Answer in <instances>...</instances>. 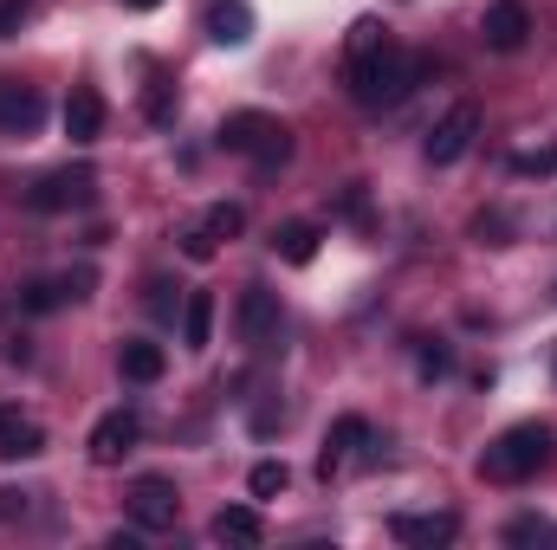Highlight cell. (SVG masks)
Segmentation results:
<instances>
[{"label": "cell", "instance_id": "30bf717a", "mask_svg": "<svg viewBox=\"0 0 557 550\" xmlns=\"http://www.w3.org/2000/svg\"><path fill=\"white\" fill-rule=\"evenodd\" d=\"M480 39H486L493 52H519V46L532 39V7H525V0H493L486 20H480Z\"/></svg>", "mask_w": 557, "mask_h": 550}, {"label": "cell", "instance_id": "cb8c5ba5", "mask_svg": "<svg viewBox=\"0 0 557 550\" xmlns=\"http://www.w3.org/2000/svg\"><path fill=\"white\" fill-rule=\"evenodd\" d=\"M473 240L480 247H512V221L499 208H486V214H473Z\"/></svg>", "mask_w": 557, "mask_h": 550}, {"label": "cell", "instance_id": "ffe728a7", "mask_svg": "<svg viewBox=\"0 0 557 550\" xmlns=\"http://www.w3.org/2000/svg\"><path fill=\"white\" fill-rule=\"evenodd\" d=\"M175 111H182V98H175V85H169V78H156V85L143 91V117H149L156 130H169V124H175Z\"/></svg>", "mask_w": 557, "mask_h": 550}, {"label": "cell", "instance_id": "4316f807", "mask_svg": "<svg viewBox=\"0 0 557 550\" xmlns=\"http://www.w3.org/2000/svg\"><path fill=\"white\" fill-rule=\"evenodd\" d=\"M33 20V0H0V39H13Z\"/></svg>", "mask_w": 557, "mask_h": 550}, {"label": "cell", "instance_id": "52a82bcc", "mask_svg": "<svg viewBox=\"0 0 557 550\" xmlns=\"http://www.w3.org/2000/svg\"><path fill=\"white\" fill-rule=\"evenodd\" d=\"M137 440H143V421H137V409H111L98 427H91V466H124L131 453H137Z\"/></svg>", "mask_w": 557, "mask_h": 550}, {"label": "cell", "instance_id": "277c9868", "mask_svg": "<svg viewBox=\"0 0 557 550\" xmlns=\"http://www.w3.org/2000/svg\"><path fill=\"white\" fill-rule=\"evenodd\" d=\"M91 201H98V175H91L85 162L52 168V175H39V182L26 188V208H33V214H72V208H91Z\"/></svg>", "mask_w": 557, "mask_h": 550}, {"label": "cell", "instance_id": "9c48e42d", "mask_svg": "<svg viewBox=\"0 0 557 550\" xmlns=\"http://www.w3.org/2000/svg\"><path fill=\"white\" fill-rule=\"evenodd\" d=\"M46 124V98H39V85H26V78H0V130L7 137H33Z\"/></svg>", "mask_w": 557, "mask_h": 550}, {"label": "cell", "instance_id": "6da1fadb", "mask_svg": "<svg viewBox=\"0 0 557 550\" xmlns=\"http://www.w3.org/2000/svg\"><path fill=\"white\" fill-rule=\"evenodd\" d=\"M421 72H428V59H409V52H403L376 20H357V26H350L344 78H350V98H357V104H370V111L403 104V98L421 85Z\"/></svg>", "mask_w": 557, "mask_h": 550}, {"label": "cell", "instance_id": "484cf974", "mask_svg": "<svg viewBox=\"0 0 557 550\" xmlns=\"http://www.w3.org/2000/svg\"><path fill=\"white\" fill-rule=\"evenodd\" d=\"M416 370L428 376V383H441V376L454 370V350H447V343H421V350H416Z\"/></svg>", "mask_w": 557, "mask_h": 550}, {"label": "cell", "instance_id": "ba28073f", "mask_svg": "<svg viewBox=\"0 0 557 550\" xmlns=\"http://www.w3.org/2000/svg\"><path fill=\"white\" fill-rule=\"evenodd\" d=\"M234 330H240V343L267 350V343L278 337V291L247 285V291H240V304H234Z\"/></svg>", "mask_w": 557, "mask_h": 550}, {"label": "cell", "instance_id": "ac0fdd59", "mask_svg": "<svg viewBox=\"0 0 557 550\" xmlns=\"http://www.w3.org/2000/svg\"><path fill=\"white\" fill-rule=\"evenodd\" d=\"M214 538H221V545H260V538H267V518H260L253 505H221V512H214Z\"/></svg>", "mask_w": 557, "mask_h": 550}, {"label": "cell", "instance_id": "d4e9b609", "mask_svg": "<svg viewBox=\"0 0 557 550\" xmlns=\"http://www.w3.org/2000/svg\"><path fill=\"white\" fill-rule=\"evenodd\" d=\"M512 175H557V142H545V149H519V155H512Z\"/></svg>", "mask_w": 557, "mask_h": 550}, {"label": "cell", "instance_id": "7a4b0ae2", "mask_svg": "<svg viewBox=\"0 0 557 550\" xmlns=\"http://www.w3.org/2000/svg\"><path fill=\"white\" fill-rule=\"evenodd\" d=\"M552 460H557V434L545 421H519V427H506V434L480 453V479H493V486H525V479H539Z\"/></svg>", "mask_w": 557, "mask_h": 550}, {"label": "cell", "instance_id": "8fae6325", "mask_svg": "<svg viewBox=\"0 0 557 550\" xmlns=\"http://www.w3.org/2000/svg\"><path fill=\"white\" fill-rule=\"evenodd\" d=\"M389 532H396L403 545L434 550V545H454V538H460V518H454V512H403V518H389Z\"/></svg>", "mask_w": 557, "mask_h": 550}, {"label": "cell", "instance_id": "2e32d148", "mask_svg": "<svg viewBox=\"0 0 557 550\" xmlns=\"http://www.w3.org/2000/svg\"><path fill=\"white\" fill-rule=\"evenodd\" d=\"M117 370H124L131 383H162L169 357H162V343H149V337H124V350H117Z\"/></svg>", "mask_w": 557, "mask_h": 550}, {"label": "cell", "instance_id": "9a60e30c", "mask_svg": "<svg viewBox=\"0 0 557 550\" xmlns=\"http://www.w3.org/2000/svg\"><path fill=\"white\" fill-rule=\"evenodd\" d=\"M33 453H46V427L20 409H0V460H33Z\"/></svg>", "mask_w": 557, "mask_h": 550}, {"label": "cell", "instance_id": "4dcf8cb0", "mask_svg": "<svg viewBox=\"0 0 557 550\" xmlns=\"http://www.w3.org/2000/svg\"><path fill=\"white\" fill-rule=\"evenodd\" d=\"M124 7H131V13H149V7H162V0H124Z\"/></svg>", "mask_w": 557, "mask_h": 550}, {"label": "cell", "instance_id": "7c38bea8", "mask_svg": "<svg viewBox=\"0 0 557 550\" xmlns=\"http://www.w3.org/2000/svg\"><path fill=\"white\" fill-rule=\"evenodd\" d=\"M357 447H370V421H363V414H337V421H331V434H324V453H318V473L331 479V473H337V466H344V460H350Z\"/></svg>", "mask_w": 557, "mask_h": 550}, {"label": "cell", "instance_id": "f546056e", "mask_svg": "<svg viewBox=\"0 0 557 550\" xmlns=\"http://www.w3.org/2000/svg\"><path fill=\"white\" fill-rule=\"evenodd\" d=\"M0 518H26V492H13V486H0Z\"/></svg>", "mask_w": 557, "mask_h": 550}, {"label": "cell", "instance_id": "603a6c76", "mask_svg": "<svg viewBox=\"0 0 557 550\" xmlns=\"http://www.w3.org/2000/svg\"><path fill=\"white\" fill-rule=\"evenodd\" d=\"M337 214H344L350 227H376V208H370V188H363V182H350V188L337 195Z\"/></svg>", "mask_w": 557, "mask_h": 550}, {"label": "cell", "instance_id": "f1b7e54d", "mask_svg": "<svg viewBox=\"0 0 557 550\" xmlns=\"http://www.w3.org/2000/svg\"><path fill=\"white\" fill-rule=\"evenodd\" d=\"M175 285L169 278H149V311H175V298H169Z\"/></svg>", "mask_w": 557, "mask_h": 550}, {"label": "cell", "instance_id": "5bb4252c", "mask_svg": "<svg viewBox=\"0 0 557 550\" xmlns=\"http://www.w3.org/2000/svg\"><path fill=\"white\" fill-rule=\"evenodd\" d=\"M208 39L214 46H247L253 39V7L247 0H208Z\"/></svg>", "mask_w": 557, "mask_h": 550}, {"label": "cell", "instance_id": "d6986e66", "mask_svg": "<svg viewBox=\"0 0 557 550\" xmlns=\"http://www.w3.org/2000/svg\"><path fill=\"white\" fill-rule=\"evenodd\" d=\"M208 337H214V291H188L182 298V343L208 350Z\"/></svg>", "mask_w": 557, "mask_h": 550}, {"label": "cell", "instance_id": "44dd1931", "mask_svg": "<svg viewBox=\"0 0 557 550\" xmlns=\"http://www.w3.org/2000/svg\"><path fill=\"white\" fill-rule=\"evenodd\" d=\"M201 227H208V234H214V247H221V240H240V234H247V214H240L234 201H214Z\"/></svg>", "mask_w": 557, "mask_h": 550}, {"label": "cell", "instance_id": "7402d4cb", "mask_svg": "<svg viewBox=\"0 0 557 550\" xmlns=\"http://www.w3.org/2000/svg\"><path fill=\"white\" fill-rule=\"evenodd\" d=\"M285 486H292L285 460H260V466L247 473V492H253V499H273V492H285Z\"/></svg>", "mask_w": 557, "mask_h": 550}, {"label": "cell", "instance_id": "3957f363", "mask_svg": "<svg viewBox=\"0 0 557 550\" xmlns=\"http://www.w3.org/2000/svg\"><path fill=\"white\" fill-rule=\"evenodd\" d=\"M221 149H227V155H247L260 175H273V168L292 162V130H285L278 117H267V111H234V117L221 124Z\"/></svg>", "mask_w": 557, "mask_h": 550}, {"label": "cell", "instance_id": "5b68a950", "mask_svg": "<svg viewBox=\"0 0 557 550\" xmlns=\"http://www.w3.org/2000/svg\"><path fill=\"white\" fill-rule=\"evenodd\" d=\"M124 505H131V525H137V532H175V518H182V492H175V479H162V473L131 479Z\"/></svg>", "mask_w": 557, "mask_h": 550}, {"label": "cell", "instance_id": "4fadbf2b", "mask_svg": "<svg viewBox=\"0 0 557 550\" xmlns=\"http://www.w3.org/2000/svg\"><path fill=\"white\" fill-rule=\"evenodd\" d=\"M65 137L78 142V149H85V142H98V137H104V98H98L91 85H78V91L65 98Z\"/></svg>", "mask_w": 557, "mask_h": 550}, {"label": "cell", "instance_id": "e0dca14e", "mask_svg": "<svg viewBox=\"0 0 557 550\" xmlns=\"http://www.w3.org/2000/svg\"><path fill=\"white\" fill-rule=\"evenodd\" d=\"M318 240H324V234H318L311 221H285V227H273V253L285 260V266H311V260H318Z\"/></svg>", "mask_w": 557, "mask_h": 550}, {"label": "cell", "instance_id": "83f0119b", "mask_svg": "<svg viewBox=\"0 0 557 550\" xmlns=\"http://www.w3.org/2000/svg\"><path fill=\"white\" fill-rule=\"evenodd\" d=\"M182 253H188L195 266H201V260H214V234H208V227H195V234H182Z\"/></svg>", "mask_w": 557, "mask_h": 550}, {"label": "cell", "instance_id": "8992f818", "mask_svg": "<svg viewBox=\"0 0 557 550\" xmlns=\"http://www.w3.org/2000/svg\"><path fill=\"white\" fill-rule=\"evenodd\" d=\"M473 137H480V111L473 104H454L434 130H428V142H421V155L434 162V168H454L467 149H473Z\"/></svg>", "mask_w": 557, "mask_h": 550}]
</instances>
